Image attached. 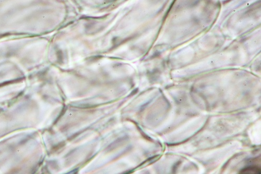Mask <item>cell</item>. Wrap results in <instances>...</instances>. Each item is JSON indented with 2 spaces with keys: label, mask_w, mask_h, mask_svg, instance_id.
<instances>
[{
  "label": "cell",
  "mask_w": 261,
  "mask_h": 174,
  "mask_svg": "<svg viewBox=\"0 0 261 174\" xmlns=\"http://www.w3.org/2000/svg\"><path fill=\"white\" fill-rule=\"evenodd\" d=\"M242 173H253V174H260V169L256 167H248L244 168L241 171Z\"/></svg>",
  "instance_id": "obj_1"
}]
</instances>
